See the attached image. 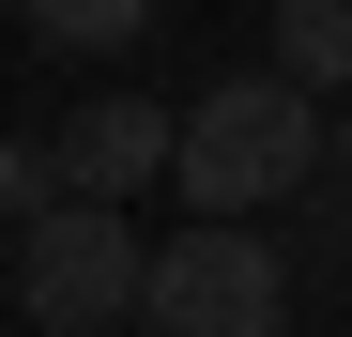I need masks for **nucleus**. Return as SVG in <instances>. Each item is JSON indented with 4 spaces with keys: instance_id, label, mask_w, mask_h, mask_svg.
<instances>
[{
    "instance_id": "obj_1",
    "label": "nucleus",
    "mask_w": 352,
    "mask_h": 337,
    "mask_svg": "<svg viewBox=\"0 0 352 337\" xmlns=\"http://www.w3.org/2000/svg\"><path fill=\"white\" fill-rule=\"evenodd\" d=\"M322 153H337L322 92L291 77V62H261V77H214V92L184 107L168 199H184V215H276L291 184H322Z\"/></svg>"
},
{
    "instance_id": "obj_2",
    "label": "nucleus",
    "mask_w": 352,
    "mask_h": 337,
    "mask_svg": "<svg viewBox=\"0 0 352 337\" xmlns=\"http://www.w3.org/2000/svg\"><path fill=\"white\" fill-rule=\"evenodd\" d=\"M138 337H291V261L261 215H184L153 246V292H138Z\"/></svg>"
},
{
    "instance_id": "obj_3",
    "label": "nucleus",
    "mask_w": 352,
    "mask_h": 337,
    "mask_svg": "<svg viewBox=\"0 0 352 337\" xmlns=\"http://www.w3.org/2000/svg\"><path fill=\"white\" fill-rule=\"evenodd\" d=\"M138 292H153V246L123 230V199H46L16 230V307L46 337H123Z\"/></svg>"
},
{
    "instance_id": "obj_4",
    "label": "nucleus",
    "mask_w": 352,
    "mask_h": 337,
    "mask_svg": "<svg viewBox=\"0 0 352 337\" xmlns=\"http://www.w3.org/2000/svg\"><path fill=\"white\" fill-rule=\"evenodd\" d=\"M168 153H184V107H153V92H77V107H62V184H77V199L168 184Z\"/></svg>"
},
{
    "instance_id": "obj_5",
    "label": "nucleus",
    "mask_w": 352,
    "mask_h": 337,
    "mask_svg": "<svg viewBox=\"0 0 352 337\" xmlns=\"http://www.w3.org/2000/svg\"><path fill=\"white\" fill-rule=\"evenodd\" d=\"M16 16H31L46 62H123V46L153 31V0H16Z\"/></svg>"
},
{
    "instance_id": "obj_6",
    "label": "nucleus",
    "mask_w": 352,
    "mask_h": 337,
    "mask_svg": "<svg viewBox=\"0 0 352 337\" xmlns=\"http://www.w3.org/2000/svg\"><path fill=\"white\" fill-rule=\"evenodd\" d=\"M276 62L307 92H352V0H276Z\"/></svg>"
},
{
    "instance_id": "obj_7",
    "label": "nucleus",
    "mask_w": 352,
    "mask_h": 337,
    "mask_svg": "<svg viewBox=\"0 0 352 337\" xmlns=\"http://www.w3.org/2000/svg\"><path fill=\"white\" fill-rule=\"evenodd\" d=\"M46 199H77V184H62V138H0V215L31 230Z\"/></svg>"
},
{
    "instance_id": "obj_8",
    "label": "nucleus",
    "mask_w": 352,
    "mask_h": 337,
    "mask_svg": "<svg viewBox=\"0 0 352 337\" xmlns=\"http://www.w3.org/2000/svg\"><path fill=\"white\" fill-rule=\"evenodd\" d=\"M322 184H337V199H352V123H337V153H322Z\"/></svg>"
}]
</instances>
